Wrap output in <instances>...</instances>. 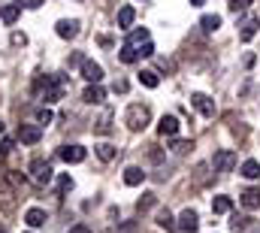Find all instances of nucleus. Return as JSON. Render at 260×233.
Listing matches in <instances>:
<instances>
[{
  "label": "nucleus",
  "instance_id": "nucleus-1",
  "mask_svg": "<svg viewBox=\"0 0 260 233\" xmlns=\"http://www.w3.org/2000/svg\"><path fill=\"white\" fill-rule=\"evenodd\" d=\"M148 121H151V109L145 103H133L127 109V115H124V124H127L130 130H145Z\"/></svg>",
  "mask_w": 260,
  "mask_h": 233
},
{
  "label": "nucleus",
  "instance_id": "nucleus-2",
  "mask_svg": "<svg viewBox=\"0 0 260 233\" xmlns=\"http://www.w3.org/2000/svg\"><path fill=\"white\" fill-rule=\"evenodd\" d=\"M30 176H34V182H37V185H49V182H52V176H55V170H52V164H49V161L34 158V161H30Z\"/></svg>",
  "mask_w": 260,
  "mask_h": 233
},
{
  "label": "nucleus",
  "instance_id": "nucleus-3",
  "mask_svg": "<svg viewBox=\"0 0 260 233\" xmlns=\"http://www.w3.org/2000/svg\"><path fill=\"white\" fill-rule=\"evenodd\" d=\"M212 167H215V173H230V170L236 167V152H230V149H221V152H215V158H212Z\"/></svg>",
  "mask_w": 260,
  "mask_h": 233
},
{
  "label": "nucleus",
  "instance_id": "nucleus-4",
  "mask_svg": "<svg viewBox=\"0 0 260 233\" xmlns=\"http://www.w3.org/2000/svg\"><path fill=\"white\" fill-rule=\"evenodd\" d=\"M191 106H194L203 118H215V103H212L206 94H191Z\"/></svg>",
  "mask_w": 260,
  "mask_h": 233
},
{
  "label": "nucleus",
  "instance_id": "nucleus-5",
  "mask_svg": "<svg viewBox=\"0 0 260 233\" xmlns=\"http://www.w3.org/2000/svg\"><path fill=\"white\" fill-rule=\"evenodd\" d=\"M55 31H58L61 40H76V37H79V21H76V18H61V21L55 24Z\"/></svg>",
  "mask_w": 260,
  "mask_h": 233
},
{
  "label": "nucleus",
  "instance_id": "nucleus-6",
  "mask_svg": "<svg viewBox=\"0 0 260 233\" xmlns=\"http://www.w3.org/2000/svg\"><path fill=\"white\" fill-rule=\"evenodd\" d=\"M179 127H182V124H179L176 115H164L160 121H157V133H160V136H170V139H176Z\"/></svg>",
  "mask_w": 260,
  "mask_h": 233
},
{
  "label": "nucleus",
  "instance_id": "nucleus-7",
  "mask_svg": "<svg viewBox=\"0 0 260 233\" xmlns=\"http://www.w3.org/2000/svg\"><path fill=\"white\" fill-rule=\"evenodd\" d=\"M82 100H85V103H91V106H97V103H103V100H106V91L100 88V82H88V88H85Z\"/></svg>",
  "mask_w": 260,
  "mask_h": 233
},
{
  "label": "nucleus",
  "instance_id": "nucleus-8",
  "mask_svg": "<svg viewBox=\"0 0 260 233\" xmlns=\"http://www.w3.org/2000/svg\"><path fill=\"white\" fill-rule=\"evenodd\" d=\"M18 139H21L24 145H37V142L43 139V127H40V124H24L21 133H18Z\"/></svg>",
  "mask_w": 260,
  "mask_h": 233
},
{
  "label": "nucleus",
  "instance_id": "nucleus-9",
  "mask_svg": "<svg viewBox=\"0 0 260 233\" xmlns=\"http://www.w3.org/2000/svg\"><path fill=\"white\" fill-rule=\"evenodd\" d=\"M239 27H242V31H239V40H242V43H251V40H254V34H257V27H260V18H257V15H248Z\"/></svg>",
  "mask_w": 260,
  "mask_h": 233
},
{
  "label": "nucleus",
  "instance_id": "nucleus-10",
  "mask_svg": "<svg viewBox=\"0 0 260 233\" xmlns=\"http://www.w3.org/2000/svg\"><path fill=\"white\" fill-rule=\"evenodd\" d=\"M179 230H185V233H197L200 230V218H197L194 209H185V212L179 215Z\"/></svg>",
  "mask_w": 260,
  "mask_h": 233
},
{
  "label": "nucleus",
  "instance_id": "nucleus-11",
  "mask_svg": "<svg viewBox=\"0 0 260 233\" xmlns=\"http://www.w3.org/2000/svg\"><path fill=\"white\" fill-rule=\"evenodd\" d=\"M85 155H88V152H85L82 145H64V149H61V158H64L67 164H82Z\"/></svg>",
  "mask_w": 260,
  "mask_h": 233
},
{
  "label": "nucleus",
  "instance_id": "nucleus-12",
  "mask_svg": "<svg viewBox=\"0 0 260 233\" xmlns=\"http://www.w3.org/2000/svg\"><path fill=\"white\" fill-rule=\"evenodd\" d=\"M82 76L88 82H103V67L94 64V61H82Z\"/></svg>",
  "mask_w": 260,
  "mask_h": 233
},
{
  "label": "nucleus",
  "instance_id": "nucleus-13",
  "mask_svg": "<svg viewBox=\"0 0 260 233\" xmlns=\"http://www.w3.org/2000/svg\"><path fill=\"white\" fill-rule=\"evenodd\" d=\"M24 224H27V227H34V230H37V227H43V224H46V212H43V209H37V206H34V209H27V212H24Z\"/></svg>",
  "mask_w": 260,
  "mask_h": 233
},
{
  "label": "nucleus",
  "instance_id": "nucleus-14",
  "mask_svg": "<svg viewBox=\"0 0 260 233\" xmlns=\"http://www.w3.org/2000/svg\"><path fill=\"white\" fill-rule=\"evenodd\" d=\"M239 203H242L245 209H257V206H260V191H257V188L242 191V194H239Z\"/></svg>",
  "mask_w": 260,
  "mask_h": 233
},
{
  "label": "nucleus",
  "instance_id": "nucleus-15",
  "mask_svg": "<svg viewBox=\"0 0 260 233\" xmlns=\"http://www.w3.org/2000/svg\"><path fill=\"white\" fill-rule=\"evenodd\" d=\"M212 212H215V215H227V212H233V200L224 197V194L215 197V200H212Z\"/></svg>",
  "mask_w": 260,
  "mask_h": 233
},
{
  "label": "nucleus",
  "instance_id": "nucleus-16",
  "mask_svg": "<svg viewBox=\"0 0 260 233\" xmlns=\"http://www.w3.org/2000/svg\"><path fill=\"white\" fill-rule=\"evenodd\" d=\"M133 18H136V9H133V6H121V9H118V27H121V31H130Z\"/></svg>",
  "mask_w": 260,
  "mask_h": 233
},
{
  "label": "nucleus",
  "instance_id": "nucleus-17",
  "mask_svg": "<svg viewBox=\"0 0 260 233\" xmlns=\"http://www.w3.org/2000/svg\"><path fill=\"white\" fill-rule=\"evenodd\" d=\"M18 12H21L18 3H6V6L0 9V18H3L6 24H15V21H18Z\"/></svg>",
  "mask_w": 260,
  "mask_h": 233
},
{
  "label": "nucleus",
  "instance_id": "nucleus-18",
  "mask_svg": "<svg viewBox=\"0 0 260 233\" xmlns=\"http://www.w3.org/2000/svg\"><path fill=\"white\" fill-rule=\"evenodd\" d=\"M142 182H145V173H142L139 167H127V170H124V185L136 188V185H142Z\"/></svg>",
  "mask_w": 260,
  "mask_h": 233
},
{
  "label": "nucleus",
  "instance_id": "nucleus-19",
  "mask_svg": "<svg viewBox=\"0 0 260 233\" xmlns=\"http://www.w3.org/2000/svg\"><path fill=\"white\" fill-rule=\"evenodd\" d=\"M239 176H242V179H251V182L260 179V164L257 161H245V164L239 167Z\"/></svg>",
  "mask_w": 260,
  "mask_h": 233
},
{
  "label": "nucleus",
  "instance_id": "nucleus-20",
  "mask_svg": "<svg viewBox=\"0 0 260 233\" xmlns=\"http://www.w3.org/2000/svg\"><path fill=\"white\" fill-rule=\"evenodd\" d=\"M200 27H203L206 34H215V31L221 27V15H212V12L203 15V18H200Z\"/></svg>",
  "mask_w": 260,
  "mask_h": 233
},
{
  "label": "nucleus",
  "instance_id": "nucleus-21",
  "mask_svg": "<svg viewBox=\"0 0 260 233\" xmlns=\"http://www.w3.org/2000/svg\"><path fill=\"white\" fill-rule=\"evenodd\" d=\"M12 194H15V182L9 179V173H0V197L9 200Z\"/></svg>",
  "mask_w": 260,
  "mask_h": 233
},
{
  "label": "nucleus",
  "instance_id": "nucleus-22",
  "mask_svg": "<svg viewBox=\"0 0 260 233\" xmlns=\"http://www.w3.org/2000/svg\"><path fill=\"white\" fill-rule=\"evenodd\" d=\"M118 58L124 61V64H136V61H139V49H136V46H130V43H124V46H121V52H118Z\"/></svg>",
  "mask_w": 260,
  "mask_h": 233
},
{
  "label": "nucleus",
  "instance_id": "nucleus-23",
  "mask_svg": "<svg viewBox=\"0 0 260 233\" xmlns=\"http://www.w3.org/2000/svg\"><path fill=\"white\" fill-rule=\"evenodd\" d=\"M115 155H118L115 145H109V142H100V145H97V158H100V161L109 164V161H115Z\"/></svg>",
  "mask_w": 260,
  "mask_h": 233
},
{
  "label": "nucleus",
  "instance_id": "nucleus-24",
  "mask_svg": "<svg viewBox=\"0 0 260 233\" xmlns=\"http://www.w3.org/2000/svg\"><path fill=\"white\" fill-rule=\"evenodd\" d=\"M248 224H251V218H248V215H233V218H230V230H233V233L248 230Z\"/></svg>",
  "mask_w": 260,
  "mask_h": 233
},
{
  "label": "nucleus",
  "instance_id": "nucleus-25",
  "mask_svg": "<svg viewBox=\"0 0 260 233\" xmlns=\"http://www.w3.org/2000/svg\"><path fill=\"white\" fill-rule=\"evenodd\" d=\"M151 37H148V31L145 27H139V31H130V37H127V43L130 46H142V43H148Z\"/></svg>",
  "mask_w": 260,
  "mask_h": 233
},
{
  "label": "nucleus",
  "instance_id": "nucleus-26",
  "mask_svg": "<svg viewBox=\"0 0 260 233\" xmlns=\"http://www.w3.org/2000/svg\"><path fill=\"white\" fill-rule=\"evenodd\" d=\"M157 224H160L164 230H176V227H179V224L173 221V215H170L167 209H160V212H157Z\"/></svg>",
  "mask_w": 260,
  "mask_h": 233
},
{
  "label": "nucleus",
  "instance_id": "nucleus-27",
  "mask_svg": "<svg viewBox=\"0 0 260 233\" xmlns=\"http://www.w3.org/2000/svg\"><path fill=\"white\" fill-rule=\"evenodd\" d=\"M139 82H142L145 88H157V73H151V70H142V73H139Z\"/></svg>",
  "mask_w": 260,
  "mask_h": 233
},
{
  "label": "nucleus",
  "instance_id": "nucleus-28",
  "mask_svg": "<svg viewBox=\"0 0 260 233\" xmlns=\"http://www.w3.org/2000/svg\"><path fill=\"white\" fill-rule=\"evenodd\" d=\"M188 149H194L191 139H176V142H173V152H176V155H188Z\"/></svg>",
  "mask_w": 260,
  "mask_h": 233
},
{
  "label": "nucleus",
  "instance_id": "nucleus-29",
  "mask_svg": "<svg viewBox=\"0 0 260 233\" xmlns=\"http://www.w3.org/2000/svg\"><path fill=\"white\" fill-rule=\"evenodd\" d=\"M136 206H139V212H145V209H151V206H154V194H142V200H139Z\"/></svg>",
  "mask_w": 260,
  "mask_h": 233
},
{
  "label": "nucleus",
  "instance_id": "nucleus-30",
  "mask_svg": "<svg viewBox=\"0 0 260 233\" xmlns=\"http://www.w3.org/2000/svg\"><path fill=\"white\" fill-rule=\"evenodd\" d=\"M151 55H154V43L148 40V43H142V46H139V58H151Z\"/></svg>",
  "mask_w": 260,
  "mask_h": 233
},
{
  "label": "nucleus",
  "instance_id": "nucleus-31",
  "mask_svg": "<svg viewBox=\"0 0 260 233\" xmlns=\"http://www.w3.org/2000/svg\"><path fill=\"white\" fill-rule=\"evenodd\" d=\"M248 6H251V0H230V9L233 12H245Z\"/></svg>",
  "mask_w": 260,
  "mask_h": 233
},
{
  "label": "nucleus",
  "instance_id": "nucleus-32",
  "mask_svg": "<svg viewBox=\"0 0 260 233\" xmlns=\"http://www.w3.org/2000/svg\"><path fill=\"white\" fill-rule=\"evenodd\" d=\"M37 121H40V124H49V121H52V109H46V106L37 109Z\"/></svg>",
  "mask_w": 260,
  "mask_h": 233
},
{
  "label": "nucleus",
  "instance_id": "nucleus-33",
  "mask_svg": "<svg viewBox=\"0 0 260 233\" xmlns=\"http://www.w3.org/2000/svg\"><path fill=\"white\" fill-rule=\"evenodd\" d=\"M112 91H115V94H127V82H124V79H115V82H112Z\"/></svg>",
  "mask_w": 260,
  "mask_h": 233
},
{
  "label": "nucleus",
  "instance_id": "nucleus-34",
  "mask_svg": "<svg viewBox=\"0 0 260 233\" xmlns=\"http://www.w3.org/2000/svg\"><path fill=\"white\" fill-rule=\"evenodd\" d=\"M58 188H61V191H73V179H70V176H61V179H58Z\"/></svg>",
  "mask_w": 260,
  "mask_h": 233
},
{
  "label": "nucleus",
  "instance_id": "nucleus-35",
  "mask_svg": "<svg viewBox=\"0 0 260 233\" xmlns=\"http://www.w3.org/2000/svg\"><path fill=\"white\" fill-rule=\"evenodd\" d=\"M18 6H24V9H40L43 6V0H15Z\"/></svg>",
  "mask_w": 260,
  "mask_h": 233
},
{
  "label": "nucleus",
  "instance_id": "nucleus-36",
  "mask_svg": "<svg viewBox=\"0 0 260 233\" xmlns=\"http://www.w3.org/2000/svg\"><path fill=\"white\" fill-rule=\"evenodd\" d=\"M24 43H27L24 34H12V46H24Z\"/></svg>",
  "mask_w": 260,
  "mask_h": 233
},
{
  "label": "nucleus",
  "instance_id": "nucleus-37",
  "mask_svg": "<svg viewBox=\"0 0 260 233\" xmlns=\"http://www.w3.org/2000/svg\"><path fill=\"white\" fill-rule=\"evenodd\" d=\"M70 233H91V230H88L85 224H73V227H70Z\"/></svg>",
  "mask_w": 260,
  "mask_h": 233
},
{
  "label": "nucleus",
  "instance_id": "nucleus-38",
  "mask_svg": "<svg viewBox=\"0 0 260 233\" xmlns=\"http://www.w3.org/2000/svg\"><path fill=\"white\" fill-rule=\"evenodd\" d=\"M203 3H206V0H191V6H203Z\"/></svg>",
  "mask_w": 260,
  "mask_h": 233
},
{
  "label": "nucleus",
  "instance_id": "nucleus-39",
  "mask_svg": "<svg viewBox=\"0 0 260 233\" xmlns=\"http://www.w3.org/2000/svg\"><path fill=\"white\" fill-rule=\"evenodd\" d=\"M0 133H3V121H0Z\"/></svg>",
  "mask_w": 260,
  "mask_h": 233
},
{
  "label": "nucleus",
  "instance_id": "nucleus-40",
  "mask_svg": "<svg viewBox=\"0 0 260 233\" xmlns=\"http://www.w3.org/2000/svg\"><path fill=\"white\" fill-rule=\"evenodd\" d=\"M0 233H3V230H0Z\"/></svg>",
  "mask_w": 260,
  "mask_h": 233
}]
</instances>
